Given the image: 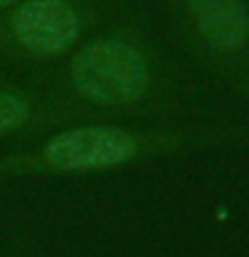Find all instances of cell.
<instances>
[{
	"instance_id": "3957f363",
	"label": "cell",
	"mask_w": 249,
	"mask_h": 257,
	"mask_svg": "<svg viewBox=\"0 0 249 257\" xmlns=\"http://www.w3.org/2000/svg\"><path fill=\"white\" fill-rule=\"evenodd\" d=\"M102 24V0H19L0 11V62L59 64Z\"/></svg>"
},
{
	"instance_id": "5b68a950",
	"label": "cell",
	"mask_w": 249,
	"mask_h": 257,
	"mask_svg": "<svg viewBox=\"0 0 249 257\" xmlns=\"http://www.w3.org/2000/svg\"><path fill=\"white\" fill-rule=\"evenodd\" d=\"M196 35L214 51H236L249 38L244 0H180Z\"/></svg>"
},
{
	"instance_id": "277c9868",
	"label": "cell",
	"mask_w": 249,
	"mask_h": 257,
	"mask_svg": "<svg viewBox=\"0 0 249 257\" xmlns=\"http://www.w3.org/2000/svg\"><path fill=\"white\" fill-rule=\"evenodd\" d=\"M80 120L99 118L67 102L51 80L14 78L0 72V142L16 137H40Z\"/></svg>"
},
{
	"instance_id": "7a4b0ae2",
	"label": "cell",
	"mask_w": 249,
	"mask_h": 257,
	"mask_svg": "<svg viewBox=\"0 0 249 257\" xmlns=\"http://www.w3.org/2000/svg\"><path fill=\"white\" fill-rule=\"evenodd\" d=\"M164 148L148 132L112 120H80L40 134L27 148L0 153V180L83 177L126 169Z\"/></svg>"
},
{
	"instance_id": "8992f818",
	"label": "cell",
	"mask_w": 249,
	"mask_h": 257,
	"mask_svg": "<svg viewBox=\"0 0 249 257\" xmlns=\"http://www.w3.org/2000/svg\"><path fill=\"white\" fill-rule=\"evenodd\" d=\"M14 3H19V0H0V11H6V8H11Z\"/></svg>"
},
{
	"instance_id": "6da1fadb",
	"label": "cell",
	"mask_w": 249,
	"mask_h": 257,
	"mask_svg": "<svg viewBox=\"0 0 249 257\" xmlns=\"http://www.w3.org/2000/svg\"><path fill=\"white\" fill-rule=\"evenodd\" d=\"M54 86L88 115L134 112L156 88V62L148 46L126 27H96L56 64Z\"/></svg>"
}]
</instances>
